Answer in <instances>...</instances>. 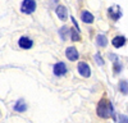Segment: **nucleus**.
Masks as SVG:
<instances>
[{
    "label": "nucleus",
    "mask_w": 128,
    "mask_h": 123,
    "mask_svg": "<svg viewBox=\"0 0 128 123\" xmlns=\"http://www.w3.org/2000/svg\"><path fill=\"white\" fill-rule=\"evenodd\" d=\"M119 88H120V92H122V94L127 95V81H120Z\"/></svg>",
    "instance_id": "2eb2a0df"
},
{
    "label": "nucleus",
    "mask_w": 128,
    "mask_h": 123,
    "mask_svg": "<svg viewBox=\"0 0 128 123\" xmlns=\"http://www.w3.org/2000/svg\"><path fill=\"white\" fill-rule=\"evenodd\" d=\"M18 44H19V48H22V49H31L32 46H34V41L27 36H22L19 38Z\"/></svg>",
    "instance_id": "0eeeda50"
},
{
    "label": "nucleus",
    "mask_w": 128,
    "mask_h": 123,
    "mask_svg": "<svg viewBox=\"0 0 128 123\" xmlns=\"http://www.w3.org/2000/svg\"><path fill=\"white\" fill-rule=\"evenodd\" d=\"M70 38H72V41H80L81 40V36H80V31H74V30H70Z\"/></svg>",
    "instance_id": "4468645a"
},
{
    "label": "nucleus",
    "mask_w": 128,
    "mask_h": 123,
    "mask_svg": "<svg viewBox=\"0 0 128 123\" xmlns=\"http://www.w3.org/2000/svg\"><path fill=\"white\" fill-rule=\"evenodd\" d=\"M96 113L100 118H109V117H113V119L115 120V113H114V108H113V104L106 100V99H102L98 108H96Z\"/></svg>",
    "instance_id": "f257e3e1"
},
{
    "label": "nucleus",
    "mask_w": 128,
    "mask_h": 123,
    "mask_svg": "<svg viewBox=\"0 0 128 123\" xmlns=\"http://www.w3.org/2000/svg\"><path fill=\"white\" fill-rule=\"evenodd\" d=\"M94 58H95L96 62H98V64H99V66H102V64H104V60H102V58H101V55H100L99 53H98V54H95Z\"/></svg>",
    "instance_id": "f3484780"
},
{
    "label": "nucleus",
    "mask_w": 128,
    "mask_h": 123,
    "mask_svg": "<svg viewBox=\"0 0 128 123\" xmlns=\"http://www.w3.org/2000/svg\"><path fill=\"white\" fill-rule=\"evenodd\" d=\"M122 68H123V66H122L120 63H115V62H114V67H113V70H114V73H115V74H118L119 72L122 70Z\"/></svg>",
    "instance_id": "dca6fc26"
},
{
    "label": "nucleus",
    "mask_w": 128,
    "mask_h": 123,
    "mask_svg": "<svg viewBox=\"0 0 128 123\" xmlns=\"http://www.w3.org/2000/svg\"><path fill=\"white\" fill-rule=\"evenodd\" d=\"M56 16L60 20H63V22H66V19L68 18V10L67 8L64 6V5H59L56 8Z\"/></svg>",
    "instance_id": "6e6552de"
},
{
    "label": "nucleus",
    "mask_w": 128,
    "mask_h": 123,
    "mask_svg": "<svg viewBox=\"0 0 128 123\" xmlns=\"http://www.w3.org/2000/svg\"><path fill=\"white\" fill-rule=\"evenodd\" d=\"M109 56H110V59H112V60H114V62H115V60H118V56L114 55V54H110Z\"/></svg>",
    "instance_id": "aec40b11"
},
{
    "label": "nucleus",
    "mask_w": 128,
    "mask_h": 123,
    "mask_svg": "<svg viewBox=\"0 0 128 123\" xmlns=\"http://www.w3.org/2000/svg\"><path fill=\"white\" fill-rule=\"evenodd\" d=\"M126 37L124 36H115L114 38H113V41H112V42H113V46L114 48H122L124 44H126Z\"/></svg>",
    "instance_id": "9d476101"
},
{
    "label": "nucleus",
    "mask_w": 128,
    "mask_h": 123,
    "mask_svg": "<svg viewBox=\"0 0 128 123\" xmlns=\"http://www.w3.org/2000/svg\"><path fill=\"white\" fill-rule=\"evenodd\" d=\"M78 72L82 77H86L88 78L91 76V69H90V66L87 63H84V62H81L78 64Z\"/></svg>",
    "instance_id": "20e7f679"
},
{
    "label": "nucleus",
    "mask_w": 128,
    "mask_h": 123,
    "mask_svg": "<svg viewBox=\"0 0 128 123\" xmlns=\"http://www.w3.org/2000/svg\"><path fill=\"white\" fill-rule=\"evenodd\" d=\"M70 19H72V22H73V24H74V27L77 28V31H80V27H78V23H77V20L74 19V17H70Z\"/></svg>",
    "instance_id": "6ab92c4d"
},
{
    "label": "nucleus",
    "mask_w": 128,
    "mask_h": 123,
    "mask_svg": "<svg viewBox=\"0 0 128 123\" xmlns=\"http://www.w3.org/2000/svg\"><path fill=\"white\" fill-rule=\"evenodd\" d=\"M36 2L35 0H23L20 4V12L24 14H32L36 10Z\"/></svg>",
    "instance_id": "f03ea898"
},
{
    "label": "nucleus",
    "mask_w": 128,
    "mask_h": 123,
    "mask_svg": "<svg viewBox=\"0 0 128 123\" xmlns=\"http://www.w3.org/2000/svg\"><path fill=\"white\" fill-rule=\"evenodd\" d=\"M66 56H67L70 62H74V60H77V59L80 58V54H78L77 49L74 48V46H69V48H67V50H66Z\"/></svg>",
    "instance_id": "423d86ee"
},
{
    "label": "nucleus",
    "mask_w": 128,
    "mask_h": 123,
    "mask_svg": "<svg viewBox=\"0 0 128 123\" xmlns=\"http://www.w3.org/2000/svg\"><path fill=\"white\" fill-rule=\"evenodd\" d=\"M69 32H70L69 27H68V26H63V27L59 30V36H60V38H62L63 41H66V40L68 38Z\"/></svg>",
    "instance_id": "f8f14e48"
},
{
    "label": "nucleus",
    "mask_w": 128,
    "mask_h": 123,
    "mask_svg": "<svg viewBox=\"0 0 128 123\" xmlns=\"http://www.w3.org/2000/svg\"><path fill=\"white\" fill-rule=\"evenodd\" d=\"M13 109L16 110V112H19V113H23V112H26L27 110V105H26V102H24V100H18L17 102H16V105L13 106Z\"/></svg>",
    "instance_id": "9b49d317"
},
{
    "label": "nucleus",
    "mask_w": 128,
    "mask_h": 123,
    "mask_svg": "<svg viewBox=\"0 0 128 123\" xmlns=\"http://www.w3.org/2000/svg\"><path fill=\"white\" fill-rule=\"evenodd\" d=\"M81 19H82V22L90 24V23L94 22V16H92V13L88 12V10H83L81 13Z\"/></svg>",
    "instance_id": "1a4fd4ad"
},
{
    "label": "nucleus",
    "mask_w": 128,
    "mask_h": 123,
    "mask_svg": "<svg viewBox=\"0 0 128 123\" xmlns=\"http://www.w3.org/2000/svg\"><path fill=\"white\" fill-rule=\"evenodd\" d=\"M108 13H109V16L113 20H118L122 17V9H120L119 5H113V6L109 8Z\"/></svg>",
    "instance_id": "7ed1b4c3"
},
{
    "label": "nucleus",
    "mask_w": 128,
    "mask_h": 123,
    "mask_svg": "<svg viewBox=\"0 0 128 123\" xmlns=\"http://www.w3.org/2000/svg\"><path fill=\"white\" fill-rule=\"evenodd\" d=\"M67 73V66L63 63V62H59V63L54 64V74L56 77H60V76H64Z\"/></svg>",
    "instance_id": "39448f33"
},
{
    "label": "nucleus",
    "mask_w": 128,
    "mask_h": 123,
    "mask_svg": "<svg viewBox=\"0 0 128 123\" xmlns=\"http://www.w3.org/2000/svg\"><path fill=\"white\" fill-rule=\"evenodd\" d=\"M96 44H98L100 48H104L108 45V40H106L105 35H98L96 36Z\"/></svg>",
    "instance_id": "ddd939ff"
},
{
    "label": "nucleus",
    "mask_w": 128,
    "mask_h": 123,
    "mask_svg": "<svg viewBox=\"0 0 128 123\" xmlns=\"http://www.w3.org/2000/svg\"><path fill=\"white\" fill-rule=\"evenodd\" d=\"M128 120H127V116H123V114H120L119 116V123H127Z\"/></svg>",
    "instance_id": "a211bd4d"
}]
</instances>
